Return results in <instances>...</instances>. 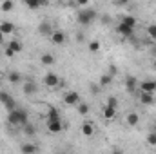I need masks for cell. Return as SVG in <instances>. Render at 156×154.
I'll use <instances>...</instances> for the list:
<instances>
[{"instance_id": "1", "label": "cell", "mask_w": 156, "mask_h": 154, "mask_svg": "<svg viewBox=\"0 0 156 154\" xmlns=\"http://www.w3.org/2000/svg\"><path fill=\"white\" fill-rule=\"evenodd\" d=\"M7 121H9V125H13V127L24 129V127L29 123V114H27V111H26V109L16 107L15 111L7 113Z\"/></svg>"}, {"instance_id": "2", "label": "cell", "mask_w": 156, "mask_h": 154, "mask_svg": "<svg viewBox=\"0 0 156 154\" xmlns=\"http://www.w3.org/2000/svg\"><path fill=\"white\" fill-rule=\"evenodd\" d=\"M94 18H96V11L94 9H82L76 15V22L80 26H89Z\"/></svg>"}, {"instance_id": "3", "label": "cell", "mask_w": 156, "mask_h": 154, "mask_svg": "<svg viewBox=\"0 0 156 154\" xmlns=\"http://www.w3.org/2000/svg\"><path fill=\"white\" fill-rule=\"evenodd\" d=\"M0 103L7 109V113H11V111L16 109V102H15V98H13L9 93H5V91H0Z\"/></svg>"}, {"instance_id": "4", "label": "cell", "mask_w": 156, "mask_h": 154, "mask_svg": "<svg viewBox=\"0 0 156 154\" xmlns=\"http://www.w3.org/2000/svg\"><path fill=\"white\" fill-rule=\"evenodd\" d=\"M140 93H147V94H154L156 93V80H144L138 83Z\"/></svg>"}, {"instance_id": "5", "label": "cell", "mask_w": 156, "mask_h": 154, "mask_svg": "<svg viewBox=\"0 0 156 154\" xmlns=\"http://www.w3.org/2000/svg\"><path fill=\"white\" fill-rule=\"evenodd\" d=\"M62 100H64L66 105H78V103L82 102V100H80V94H78L76 91H69V93H66Z\"/></svg>"}, {"instance_id": "6", "label": "cell", "mask_w": 156, "mask_h": 154, "mask_svg": "<svg viewBox=\"0 0 156 154\" xmlns=\"http://www.w3.org/2000/svg\"><path fill=\"white\" fill-rule=\"evenodd\" d=\"M38 33L42 35V37H49V38H51V35L55 33V29H53V24H51L49 20H44V22L38 26Z\"/></svg>"}, {"instance_id": "7", "label": "cell", "mask_w": 156, "mask_h": 154, "mask_svg": "<svg viewBox=\"0 0 156 154\" xmlns=\"http://www.w3.org/2000/svg\"><path fill=\"white\" fill-rule=\"evenodd\" d=\"M138 80H136V76H125V89H127V93H131V94H134L136 93V89H138Z\"/></svg>"}, {"instance_id": "8", "label": "cell", "mask_w": 156, "mask_h": 154, "mask_svg": "<svg viewBox=\"0 0 156 154\" xmlns=\"http://www.w3.org/2000/svg\"><path fill=\"white\" fill-rule=\"evenodd\" d=\"M44 83H45V87H51V89H55L56 85H60V78L56 76L55 73H47V75L44 76Z\"/></svg>"}, {"instance_id": "9", "label": "cell", "mask_w": 156, "mask_h": 154, "mask_svg": "<svg viewBox=\"0 0 156 154\" xmlns=\"http://www.w3.org/2000/svg\"><path fill=\"white\" fill-rule=\"evenodd\" d=\"M51 42H53L55 45H64V44L67 42V37L64 35V31H55V33L51 35Z\"/></svg>"}, {"instance_id": "10", "label": "cell", "mask_w": 156, "mask_h": 154, "mask_svg": "<svg viewBox=\"0 0 156 154\" xmlns=\"http://www.w3.org/2000/svg\"><path fill=\"white\" fill-rule=\"evenodd\" d=\"M116 33L118 35H122V37H125V38H131L133 35H134V29H131V27H127L125 24H118L116 26Z\"/></svg>"}, {"instance_id": "11", "label": "cell", "mask_w": 156, "mask_h": 154, "mask_svg": "<svg viewBox=\"0 0 156 154\" xmlns=\"http://www.w3.org/2000/svg\"><path fill=\"white\" fill-rule=\"evenodd\" d=\"M47 131L51 134H60L64 131V125H62V121H47Z\"/></svg>"}, {"instance_id": "12", "label": "cell", "mask_w": 156, "mask_h": 154, "mask_svg": "<svg viewBox=\"0 0 156 154\" xmlns=\"http://www.w3.org/2000/svg\"><path fill=\"white\" fill-rule=\"evenodd\" d=\"M140 103H144V105H154V103H156V98H154V94H147V93H140Z\"/></svg>"}, {"instance_id": "13", "label": "cell", "mask_w": 156, "mask_h": 154, "mask_svg": "<svg viewBox=\"0 0 156 154\" xmlns=\"http://www.w3.org/2000/svg\"><path fill=\"white\" fill-rule=\"evenodd\" d=\"M122 24H125L127 27L134 29L136 24H138V20H136V16H133V15H123V16H122Z\"/></svg>"}, {"instance_id": "14", "label": "cell", "mask_w": 156, "mask_h": 154, "mask_svg": "<svg viewBox=\"0 0 156 154\" xmlns=\"http://www.w3.org/2000/svg\"><path fill=\"white\" fill-rule=\"evenodd\" d=\"M13 31H15V24L13 22H5V20L0 22V33L2 35H11Z\"/></svg>"}, {"instance_id": "15", "label": "cell", "mask_w": 156, "mask_h": 154, "mask_svg": "<svg viewBox=\"0 0 156 154\" xmlns=\"http://www.w3.org/2000/svg\"><path fill=\"white\" fill-rule=\"evenodd\" d=\"M47 121H62L60 120V113L56 107H49L47 109Z\"/></svg>"}, {"instance_id": "16", "label": "cell", "mask_w": 156, "mask_h": 154, "mask_svg": "<svg viewBox=\"0 0 156 154\" xmlns=\"http://www.w3.org/2000/svg\"><path fill=\"white\" fill-rule=\"evenodd\" d=\"M82 134L87 136V138H91V136L94 134V125H93L91 121H85V123L82 125Z\"/></svg>"}, {"instance_id": "17", "label": "cell", "mask_w": 156, "mask_h": 154, "mask_svg": "<svg viewBox=\"0 0 156 154\" xmlns=\"http://www.w3.org/2000/svg\"><path fill=\"white\" fill-rule=\"evenodd\" d=\"M20 151H22V154H37L38 152V145H35V143H24Z\"/></svg>"}, {"instance_id": "18", "label": "cell", "mask_w": 156, "mask_h": 154, "mask_svg": "<svg viewBox=\"0 0 156 154\" xmlns=\"http://www.w3.org/2000/svg\"><path fill=\"white\" fill-rule=\"evenodd\" d=\"M5 45H7L9 49H13V53H15V54H16V53H22V47H24L20 40H11V42H7Z\"/></svg>"}, {"instance_id": "19", "label": "cell", "mask_w": 156, "mask_h": 154, "mask_svg": "<svg viewBox=\"0 0 156 154\" xmlns=\"http://www.w3.org/2000/svg\"><path fill=\"white\" fill-rule=\"evenodd\" d=\"M22 91H24V94L31 96V94H35V93H37V85H35L33 82H26V83H24V87H22Z\"/></svg>"}, {"instance_id": "20", "label": "cell", "mask_w": 156, "mask_h": 154, "mask_svg": "<svg viewBox=\"0 0 156 154\" xmlns=\"http://www.w3.org/2000/svg\"><path fill=\"white\" fill-rule=\"evenodd\" d=\"M125 121H127V125H129V127H136V125H138V121H140V116L136 114V113H129L127 118H125Z\"/></svg>"}, {"instance_id": "21", "label": "cell", "mask_w": 156, "mask_h": 154, "mask_svg": "<svg viewBox=\"0 0 156 154\" xmlns=\"http://www.w3.org/2000/svg\"><path fill=\"white\" fill-rule=\"evenodd\" d=\"M40 62H42L44 65H53V64H55V56H53L51 53H44V54L40 56Z\"/></svg>"}, {"instance_id": "22", "label": "cell", "mask_w": 156, "mask_h": 154, "mask_svg": "<svg viewBox=\"0 0 156 154\" xmlns=\"http://www.w3.org/2000/svg\"><path fill=\"white\" fill-rule=\"evenodd\" d=\"M111 82H113V76H111V75H107V73H104V75L100 76L98 85H100V87H107V85H111Z\"/></svg>"}, {"instance_id": "23", "label": "cell", "mask_w": 156, "mask_h": 154, "mask_svg": "<svg viewBox=\"0 0 156 154\" xmlns=\"http://www.w3.org/2000/svg\"><path fill=\"white\" fill-rule=\"evenodd\" d=\"M7 80H9L11 83H20V82H22V76H20L18 71H11V73L7 75Z\"/></svg>"}, {"instance_id": "24", "label": "cell", "mask_w": 156, "mask_h": 154, "mask_svg": "<svg viewBox=\"0 0 156 154\" xmlns=\"http://www.w3.org/2000/svg\"><path fill=\"white\" fill-rule=\"evenodd\" d=\"M115 116H116V109H113V107H107V105L104 107V118H105V120H113Z\"/></svg>"}, {"instance_id": "25", "label": "cell", "mask_w": 156, "mask_h": 154, "mask_svg": "<svg viewBox=\"0 0 156 154\" xmlns=\"http://www.w3.org/2000/svg\"><path fill=\"white\" fill-rule=\"evenodd\" d=\"M24 4H26L29 9H33V11H37V9H40V7L44 5V2H37V0H26Z\"/></svg>"}, {"instance_id": "26", "label": "cell", "mask_w": 156, "mask_h": 154, "mask_svg": "<svg viewBox=\"0 0 156 154\" xmlns=\"http://www.w3.org/2000/svg\"><path fill=\"white\" fill-rule=\"evenodd\" d=\"M100 47H102V44H100L98 40H93V42H89V45H87V49H89L91 53H96V51H100Z\"/></svg>"}, {"instance_id": "27", "label": "cell", "mask_w": 156, "mask_h": 154, "mask_svg": "<svg viewBox=\"0 0 156 154\" xmlns=\"http://www.w3.org/2000/svg\"><path fill=\"white\" fill-rule=\"evenodd\" d=\"M78 107V114H82V116H87V113H89V105L87 103H83V102H80L76 105Z\"/></svg>"}, {"instance_id": "28", "label": "cell", "mask_w": 156, "mask_h": 154, "mask_svg": "<svg viewBox=\"0 0 156 154\" xmlns=\"http://www.w3.org/2000/svg\"><path fill=\"white\" fill-rule=\"evenodd\" d=\"M13 7H15V4H13L11 0H5V2H2V4H0V9H2L4 13H7V11H11Z\"/></svg>"}, {"instance_id": "29", "label": "cell", "mask_w": 156, "mask_h": 154, "mask_svg": "<svg viewBox=\"0 0 156 154\" xmlns=\"http://www.w3.org/2000/svg\"><path fill=\"white\" fill-rule=\"evenodd\" d=\"M24 132H26L27 136H35V134H37V129H35V125H31V123H27V125L24 127Z\"/></svg>"}, {"instance_id": "30", "label": "cell", "mask_w": 156, "mask_h": 154, "mask_svg": "<svg viewBox=\"0 0 156 154\" xmlns=\"http://www.w3.org/2000/svg\"><path fill=\"white\" fill-rule=\"evenodd\" d=\"M147 35L151 37V40H156V24H151L147 27Z\"/></svg>"}, {"instance_id": "31", "label": "cell", "mask_w": 156, "mask_h": 154, "mask_svg": "<svg viewBox=\"0 0 156 154\" xmlns=\"http://www.w3.org/2000/svg\"><path fill=\"white\" fill-rule=\"evenodd\" d=\"M147 143H149V145H153V147H156V132H154V131L147 134Z\"/></svg>"}, {"instance_id": "32", "label": "cell", "mask_w": 156, "mask_h": 154, "mask_svg": "<svg viewBox=\"0 0 156 154\" xmlns=\"http://www.w3.org/2000/svg\"><path fill=\"white\" fill-rule=\"evenodd\" d=\"M107 107H113V109H116V107H118L116 96H109V98H107Z\"/></svg>"}, {"instance_id": "33", "label": "cell", "mask_w": 156, "mask_h": 154, "mask_svg": "<svg viewBox=\"0 0 156 154\" xmlns=\"http://www.w3.org/2000/svg\"><path fill=\"white\" fill-rule=\"evenodd\" d=\"M107 75H111V76L115 78L118 75V67L116 65H109V69H107Z\"/></svg>"}, {"instance_id": "34", "label": "cell", "mask_w": 156, "mask_h": 154, "mask_svg": "<svg viewBox=\"0 0 156 154\" xmlns=\"http://www.w3.org/2000/svg\"><path fill=\"white\" fill-rule=\"evenodd\" d=\"M100 89H102L100 85H91V94H98V93H100Z\"/></svg>"}, {"instance_id": "35", "label": "cell", "mask_w": 156, "mask_h": 154, "mask_svg": "<svg viewBox=\"0 0 156 154\" xmlns=\"http://www.w3.org/2000/svg\"><path fill=\"white\" fill-rule=\"evenodd\" d=\"M5 56H7V58H13V56H15V53H13V49H9L7 45H5Z\"/></svg>"}, {"instance_id": "36", "label": "cell", "mask_w": 156, "mask_h": 154, "mask_svg": "<svg viewBox=\"0 0 156 154\" xmlns=\"http://www.w3.org/2000/svg\"><path fill=\"white\" fill-rule=\"evenodd\" d=\"M149 51H151V56L156 58V44H151V49H149Z\"/></svg>"}, {"instance_id": "37", "label": "cell", "mask_w": 156, "mask_h": 154, "mask_svg": "<svg viewBox=\"0 0 156 154\" xmlns=\"http://www.w3.org/2000/svg\"><path fill=\"white\" fill-rule=\"evenodd\" d=\"M113 154H125L122 149H113Z\"/></svg>"}, {"instance_id": "38", "label": "cell", "mask_w": 156, "mask_h": 154, "mask_svg": "<svg viewBox=\"0 0 156 154\" xmlns=\"http://www.w3.org/2000/svg\"><path fill=\"white\" fill-rule=\"evenodd\" d=\"M0 44H4V35L0 33Z\"/></svg>"}, {"instance_id": "39", "label": "cell", "mask_w": 156, "mask_h": 154, "mask_svg": "<svg viewBox=\"0 0 156 154\" xmlns=\"http://www.w3.org/2000/svg\"><path fill=\"white\" fill-rule=\"evenodd\" d=\"M153 69H154V71H156V60H154V62H153Z\"/></svg>"}, {"instance_id": "40", "label": "cell", "mask_w": 156, "mask_h": 154, "mask_svg": "<svg viewBox=\"0 0 156 154\" xmlns=\"http://www.w3.org/2000/svg\"><path fill=\"white\" fill-rule=\"evenodd\" d=\"M62 154H66V152H62Z\"/></svg>"}, {"instance_id": "41", "label": "cell", "mask_w": 156, "mask_h": 154, "mask_svg": "<svg viewBox=\"0 0 156 154\" xmlns=\"http://www.w3.org/2000/svg\"><path fill=\"white\" fill-rule=\"evenodd\" d=\"M154 132H156V131H154Z\"/></svg>"}]
</instances>
